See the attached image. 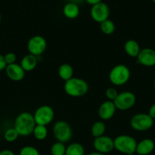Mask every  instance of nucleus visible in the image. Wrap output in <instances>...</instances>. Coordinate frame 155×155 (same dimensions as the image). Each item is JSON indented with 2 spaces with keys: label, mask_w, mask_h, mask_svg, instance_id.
<instances>
[{
  "label": "nucleus",
  "mask_w": 155,
  "mask_h": 155,
  "mask_svg": "<svg viewBox=\"0 0 155 155\" xmlns=\"http://www.w3.org/2000/svg\"><path fill=\"white\" fill-rule=\"evenodd\" d=\"M136 102V97L135 94L129 91H126L119 93L115 99L113 101L116 109L120 110H126L132 108Z\"/></svg>",
  "instance_id": "nucleus-8"
},
{
  "label": "nucleus",
  "mask_w": 155,
  "mask_h": 155,
  "mask_svg": "<svg viewBox=\"0 0 155 155\" xmlns=\"http://www.w3.org/2000/svg\"><path fill=\"white\" fill-rule=\"evenodd\" d=\"M53 134L57 142L67 143L72 137V130L69 124L64 120L55 123L53 127Z\"/></svg>",
  "instance_id": "nucleus-5"
},
{
  "label": "nucleus",
  "mask_w": 155,
  "mask_h": 155,
  "mask_svg": "<svg viewBox=\"0 0 155 155\" xmlns=\"http://www.w3.org/2000/svg\"><path fill=\"white\" fill-rule=\"evenodd\" d=\"M5 71L7 77L12 81H21L25 76V71L23 70L21 65L16 63L7 65Z\"/></svg>",
  "instance_id": "nucleus-13"
},
{
  "label": "nucleus",
  "mask_w": 155,
  "mask_h": 155,
  "mask_svg": "<svg viewBox=\"0 0 155 155\" xmlns=\"http://www.w3.org/2000/svg\"><path fill=\"white\" fill-rule=\"evenodd\" d=\"M33 135L34 136L35 139L39 141H43L46 139L48 135V130L46 126L36 125L34 130H33Z\"/></svg>",
  "instance_id": "nucleus-23"
},
{
  "label": "nucleus",
  "mask_w": 155,
  "mask_h": 155,
  "mask_svg": "<svg viewBox=\"0 0 155 155\" xmlns=\"http://www.w3.org/2000/svg\"><path fill=\"white\" fill-rule=\"evenodd\" d=\"M0 155H15V153L9 149H5L2 151H0Z\"/></svg>",
  "instance_id": "nucleus-31"
},
{
  "label": "nucleus",
  "mask_w": 155,
  "mask_h": 155,
  "mask_svg": "<svg viewBox=\"0 0 155 155\" xmlns=\"http://www.w3.org/2000/svg\"><path fill=\"white\" fill-rule=\"evenodd\" d=\"M138 142L131 136L120 135L114 139V149L122 154L133 155L136 151Z\"/></svg>",
  "instance_id": "nucleus-3"
},
{
  "label": "nucleus",
  "mask_w": 155,
  "mask_h": 155,
  "mask_svg": "<svg viewBox=\"0 0 155 155\" xmlns=\"http://www.w3.org/2000/svg\"><path fill=\"white\" fill-rule=\"evenodd\" d=\"M124 49L126 54L132 58L138 57V54L141 51V48H140L138 42L134 39H129V40L126 41L124 45Z\"/></svg>",
  "instance_id": "nucleus-18"
},
{
  "label": "nucleus",
  "mask_w": 155,
  "mask_h": 155,
  "mask_svg": "<svg viewBox=\"0 0 155 155\" xmlns=\"http://www.w3.org/2000/svg\"><path fill=\"white\" fill-rule=\"evenodd\" d=\"M19 134L15 128H9L4 133V139L8 142H13L19 137Z\"/></svg>",
  "instance_id": "nucleus-25"
},
{
  "label": "nucleus",
  "mask_w": 155,
  "mask_h": 155,
  "mask_svg": "<svg viewBox=\"0 0 155 155\" xmlns=\"http://www.w3.org/2000/svg\"><path fill=\"white\" fill-rule=\"evenodd\" d=\"M37 62V57L31 54H28L22 58L20 65L25 72H29V71H32L36 68Z\"/></svg>",
  "instance_id": "nucleus-16"
},
{
  "label": "nucleus",
  "mask_w": 155,
  "mask_h": 155,
  "mask_svg": "<svg viewBox=\"0 0 155 155\" xmlns=\"http://www.w3.org/2000/svg\"><path fill=\"white\" fill-rule=\"evenodd\" d=\"M84 148L78 142L70 144L66 147L65 155H84Z\"/></svg>",
  "instance_id": "nucleus-20"
},
{
  "label": "nucleus",
  "mask_w": 155,
  "mask_h": 155,
  "mask_svg": "<svg viewBox=\"0 0 155 155\" xmlns=\"http://www.w3.org/2000/svg\"><path fill=\"white\" fill-rule=\"evenodd\" d=\"M6 67H7V64H6L5 61L4 55L0 54V71L5 70Z\"/></svg>",
  "instance_id": "nucleus-29"
},
{
  "label": "nucleus",
  "mask_w": 155,
  "mask_h": 155,
  "mask_svg": "<svg viewBox=\"0 0 155 155\" xmlns=\"http://www.w3.org/2000/svg\"><path fill=\"white\" fill-rule=\"evenodd\" d=\"M118 92H117L116 89L113 87H109L106 89V92H105V95L106 98H108L109 101H113L115 99V98L118 95Z\"/></svg>",
  "instance_id": "nucleus-27"
},
{
  "label": "nucleus",
  "mask_w": 155,
  "mask_h": 155,
  "mask_svg": "<svg viewBox=\"0 0 155 155\" xmlns=\"http://www.w3.org/2000/svg\"><path fill=\"white\" fill-rule=\"evenodd\" d=\"M19 155H40V152L35 147L27 145L20 150Z\"/></svg>",
  "instance_id": "nucleus-26"
},
{
  "label": "nucleus",
  "mask_w": 155,
  "mask_h": 155,
  "mask_svg": "<svg viewBox=\"0 0 155 155\" xmlns=\"http://www.w3.org/2000/svg\"><path fill=\"white\" fill-rule=\"evenodd\" d=\"M58 74H59V77L65 82L72 78L74 71H73V68L70 64H62L59 68Z\"/></svg>",
  "instance_id": "nucleus-19"
},
{
  "label": "nucleus",
  "mask_w": 155,
  "mask_h": 155,
  "mask_svg": "<svg viewBox=\"0 0 155 155\" xmlns=\"http://www.w3.org/2000/svg\"><path fill=\"white\" fill-rule=\"evenodd\" d=\"M88 155H106L104 154H102V153H99V152H97V151H94V152H92L91 153V154H89Z\"/></svg>",
  "instance_id": "nucleus-34"
},
{
  "label": "nucleus",
  "mask_w": 155,
  "mask_h": 155,
  "mask_svg": "<svg viewBox=\"0 0 155 155\" xmlns=\"http://www.w3.org/2000/svg\"><path fill=\"white\" fill-rule=\"evenodd\" d=\"M109 13L110 11L109 6L103 2L91 6V16L92 19L97 23L100 24L103 21L109 19Z\"/></svg>",
  "instance_id": "nucleus-11"
},
{
  "label": "nucleus",
  "mask_w": 155,
  "mask_h": 155,
  "mask_svg": "<svg viewBox=\"0 0 155 155\" xmlns=\"http://www.w3.org/2000/svg\"><path fill=\"white\" fill-rule=\"evenodd\" d=\"M66 147L62 142H56L53 144L50 148L51 155H65Z\"/></svg>",
  "instance_id": "nucleus-24"
},
{
  "label": "nucleus",
  "mask_w": 155,
  "mask_h": 155,
  "mask_svg": "<svg viewBox=\"0 0 155 155\" xmlns=\"http://www.w3.org/2000/svg\"><path fill=\"white\" fill-rule=\"evenodd\" d=\"M93 146L97 152L102 154H108L114 149V139L109 136H102L100 137L94 138L93 142Z\"/></svg>",
  "instance_id": "nucleus-10"
},
{
  "label": "nucleus",
  "mask_w": 155,
  "mask_h": 155,
  "mask_svg": "<svg viewBox=\"0 0 155 155\" xmlns=\"http://www.w3.org/2000/svg\"><path fill=\"white\" fill-rule=\"evenodd\" d=\"M55 113L53 108L49 105H42L38 107L33 114L36 125L46 127L54 119Z\"/></svg>",
  "instance_id": "nucleus-7"
},
{
  "label": "nucleus",
  "mask_w": 155,
  "mask_h": 155,
  "mask_svg": "<svg viewBox=\"0 0 155 155\" xmlns=\"http://www.w3.org/2000/svg\"><path fill=\"white\" fill-rule=\"evenodd\" d=\"M89 86L84 80L78 77H72L65 81L64 90L65 93L73 98L82 97L88 92Z\"/></svg>",
  "instance_id": "nucleus-2"
},
{
  "label": "nucleus",
  "mask_w": 155,
  "mask_h": 155,
  "mask_svg": "<svg viewBox=\"0 0 155 155\" xmlns=\"http://www.w3.org/2000/svg\"><path fill=\"white\" fill-rule=\"evenodd\" d=\"M84 1L86 2L88 5L93 6V5H97V4H98V3L101 2L102 0H84Z\"/></svg>",
  "instance_id": "nucleus-32"
},
{
  "label": "nucleus",
  "mask_w": 155,
  "mask_h": 155,
  "mask_svg": "<svg viewBox=\"0 0 155 155\" xmlns=\"http://www.w3.org/2000/svg\"><path fill=\"white\" fill-rule=\"evenodd\" d=\"M100 28L101 31L106 35H111L115 30V24L111 20L107 19L100 24Z\"/></svg>",
  "instance_id": "nucleus-22"
},
{
  "label": "nucleus",
  "mask_w": 155,
  "mask_h": 155,
  "mask_svg": "<svg viewBox=\"0 0 155 155\" xmlns=\"http://www.w3.org/2000/svg\"><path fill=\"white\" fill-rule=\"evenodd\" d=\"M137 60L140 64L144 67L155 66V50L150 48H144L141 49Z\"/></svg>",
  "instance_id": "nucleus-12"
},
{
  "label": "nucleus",
  "mask_w": 155,
  "mask_h": 155,
  "mask_svg": "<svg viewBox=\"0 0 155 155\" xmlns=\"http://www.w3.org/2000/svg\"><path fill=\"white\" fill-rule=\"evenodd\" d=\"M46 48V40L45 38L40 35L32 36L27 42V50L29 53L36 57L43 54Z\"/></svg>",
  "instance_id": "nucleus-9"
},
{
  "label": "nucleus",
  "mask_w": 155,
  "mask_h": 155,
  "mask_svg": "<svg viewBox=\"0 0 155 155\" xmlns=\"http://www.w3.org/2000/svg\"><path fill=\"white\" fill-rule=\"evenodd\" d=\"M36 127L33 114L30 112H22L15 118L14 128L17 130L19 136H28L33 134Z\"/></svg>",
  "instance_id": "nucleus-1"
},
{
  "label": "nucleus",
  "mask_w": 155,
  "mask_h": 155,
  "mask_svg": "<svg viewBox=\"0 0 155 155\" xmlns=\"http://www.w3.org/2000/svg\"><path fill=\"white\" fill-rule=\"evenodd\" d=\"M148 114L152 119H155V104H152V105L150 106V107L149 108L148 110Z\"/></svg>",
  "instance_id": "nucleus-30"
},
{
  "label": "nucleus",
  "mask_w": 155,
  "mask_h": 155,
  "mask_svg": "<svg viewBox=\"0 0 155 155\" xmlns=\"http://www.w3.org/2000/svg\"><path fill=\"white\" fill-rule=\"evenodd\" d=\"M155 144L152 139H144L137 144L135 153L138 155H148L154 150Z\"/></svg>",
  "instance_id": "nucleus-15"
},
{
  "label": "nucleus",
  "mask_w": 155,
  "mask_h": 155,
  "mask_svg": "<svg viewBox=\"0 0 155 155\" xmlns=\"http://www.w3.org/2000/svg\"><path fill=\"white\" fill-rule=\"evenodd\" d=\"M1 20H2V17H1V15H0V23H1Z\"/></svg>",
  "instance_id": "nucleus-36"
},
{
  "label": "nucleus",
  "mask_w": 155,
  "mask_h": 155,
  "mask_svg": "<svg viewBox=\"0 0 155 155\" xmlns=\"http://www.w3.org/2000/svg\"><path fill=\"white\" fill-rule=\"evenodd\" d=\"M5 61L7 65L15 64L17 60V55L13 52H8L4 55Z\"/></svg>",
  "instance_id": "nucleus-28"
},
{
  "label": "nucleus",
  "mask_w": 155,
  "mask_h": 155,
  "mask_svg": "<svg viewBox=\"0 0 155 155\" xmlns=\"http://www.w3.org/2000/svg\"><path fill=\"white\" fill-rule=\"evenodd\" d=\"M116 110L113 101L107 100L100 104L98 109V115L103 120H108L114 116Z\"/></svg>",
  "instance_id": "nucleus-14"
},
{
  "label": "nucleus",
  "mask_w": 155,
  "mask_h": 155,
  "mask_svg": "<svg viewBox=\"0 0 155 155\" xmlns=\"http://www.w3.org/2000/svg\"><path fill=\"white\" fill-rule=\"evenodd\" d=\"M152 2H153V3H155V0H152Z\"/></svg>",
  "instance_id": "nucleus-37"
},
{
  "label": "nucleus",
  "mask_w": 155,
  "mask_h": 155,
  "mask_svg": "<svg viewBox=\"0 0 155 155\" xmlns=\"http://www.w3.org/2000/svg\"><path fill=\"white\" fill-rule=\"evenodd\" d=\"M153 125V120L149 116L148 114H136L130 120L131 127L135 131H146L150 130Z\"/></svg>",
  "instance_id": "nucleus-6"
},
{
  "label": "nucleus",
  "mask_w": 155,
  "mask_h": 155,
  "mask_svg": "<svg viewBox=\"0 0 155 155\" xmlns=\"http://www.w3.org/2000/svg\"><path fill=\"white\" fill-rule=\"evenodd\" d=\"M105 131H106V125L103 121H96L91 127V134L94 138L103 136Z\"/></svg>",
  "instance_id": "nucleus-21"
},
{
  "label": "nucleus",
  "mask_w": 155,
  "mask_h": 155,
  "mask_svg": "<svg viewBox=\"0 0 155 155\" xmlns=\"http://www.w3.org/2000/svg\"><path fill=\"white\" fill-rule=\"evenodd\" d=\"M153 87H154V89H155V80H154V82H153Z\"/></svg>",
  "instance_id": "nucleus-35"
},
{
  "label": "nucleus",
  "mask_w": 155,
  "mask_h": 155,
  "mask_svg": "<svg viewBox=\"0 0 155 155\" xmlns=\"http://www.w3.org/2000/svg\"><path fill=\"white\" fill-rule=\"evenodd\" d=\"M64 16L68 19H75L80 14L78 5L71 2H67L62 9Z\"/></svg>",
  "instance_id": "nucleus-17"
},
{
  "label": "nucleus",
  "mask_w": 155,
  "mask_h": 155,
  "mask_svg": "<svg viewBox=\"0 0 155 155\" xmlns=\"http://www.w3.org/2000/svg\"><path fill=\"white\" fill-rule=\"evenodd\" d=\"M67 1H68V2H71L74 3V4L79 5L80 3L83 2V1H84V0H67Z\"/></svg>",
  "instance_id": "nucleus-33"
},
{
  "label": "nucleus",
  "mask_w": 155,
  "mask_h": 155,
  "mask_svg": "<svg viewBox=\"0 0 155 155\" xmlns=\"http://www.w3.org/2000/svg\"><path fill=\"white\" fill-rule=\"evenodd\" d=\"M131 72L125 64H118L112 68L109 74V80L114 86H123L130 79Z\"/></svg>",
  "instance_id": "nucleus-4"
}]
</instances>
